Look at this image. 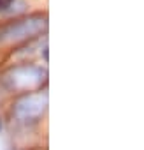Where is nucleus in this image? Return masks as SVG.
Instances as JSON below:
<instances>
[{"label":"nucleus","instance_id":"f257e3e1","mask_svg":"<svg viewBox=\"0 0 144 150\" xmlns=\"http://www.w3.org/2000/svg\"><path fill=\"white\" fill-rule=\"evenodd\" d=\"M46 28H48V16L42 13L13 20L6 25H0V44L30 39V37L44 32Z\"/></svg>","mask_w":144,"mask_h":150},{"label":"nucleus","instance_id":"f03ea898","mask_svg":"<svg viewBox=\"0 0 144 150\" xmlns=\"http://www.w3.org/2000/svg\"><path fill=\"white\" fill-rule=\"evenodd\" d=\"M46 69L32 64H21L11 67L4 74V85L9 90H30L39 87L42 81H46Z\"/></svg>","mask_w":144,"mask_h":150},{"label":"nucleus","instance_id":"7ed1b4c3","mask_svg":"<svg viewBox=\"0 0 144 150\" xmlns=\"http://www.w3.org/2000/svg\"><path fill=\"white\" fill-rule=\"evenodd\" d=\"M48 108L46 92H27L20 96L13 104V115L20 122H37Z\"/></svg>","mask_w":144,"mask_h":150},{"label":"nucleus","instance_id":"20e7f679","mask_svg":"<svg viewBox=\"0 0 144 150\" xmlns=\"http://www.w3.org/2000/svg\"><path fill=\"white\" fill-rule=\"evenodd\" d=\"M13 2H14V0H0V13L9 11V7L13 6Z\"/></svg>","mask_w":144,"mask_h":150},{"label":"nucleus","instance_id":"39448f33","mask_svg":"<svg viewBox=\"0 0 144 150\" xmlns=\"http://www.w3.org/2000/svg\"><path fill=\"white\" fill-rule=\"evenodd\" d=\"M42 55H44V60L48 62V46L44 44V48H42Z\"/></svg>","mask_w":144,"mask_h":150},{"label":"nucleus","instance_id":"423d86ee","mask_svg":"<svg viewBox=\"0 0 144 150\" xmlns=\"http://www.w3.org/2000/svg\"><path fill=\"white\" fill-rule=\"evenodd\" d=\"M0 131H2V120H0Z\"/></svg>","mask_w":144,"mask_h":150}]
</instances>
